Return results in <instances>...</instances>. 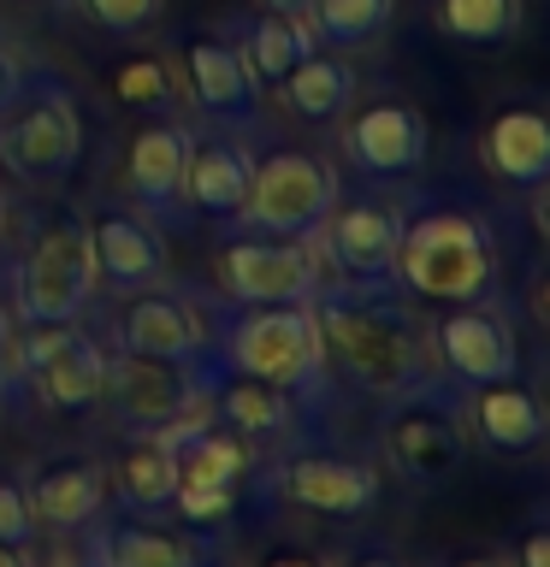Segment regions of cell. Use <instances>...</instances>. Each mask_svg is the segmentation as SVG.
Instances as JSON below:
<instances>
[{
	"label": "cell",
	"mask_w": 550,
	"mask_h": 567,
	"mask_svg": "<svg viewBox=\"0 0 550 567\" xmlns=\"http://www.w3.org/2000/svg\"><path fill=\"white\" fill-rule=\"evenodd\" d=\"M438 354L450 367V379L461 390L497 384L521 372V349H515V326L509 313H497L491 301H461L438 319Z\"/></svg>",
	"instance_id": "cell-16"
},
{
	"label": "cell",
	"mask_w": 550,
	"mask_h": 567,
	"mask_svg": "<svg viewBox=\"0 0 550 567\" xmlns=\"http://www.w3.org/2000/svg\"><path fill=\"white\" fill-rule=\"evenodd\" d=\"M35 526H60V532H83L95 514L106 508V467L89 455H65L48 461L42 473L24 485Z\"/></svg>",
	"instance_id": "cell-22"
},
{
	"label": "cell",
	"mask_w": 550,
	"mask_h": 567,
	"mask_svg": "<svg viewBox=\"0 0 550 567\" xmlns=\"http://www.w3.org/2000/svg\"><path fill=\"white\" fill-rule=\"evenodd\" d=\"M266 567H326V561L308 556V549H278V556H266Z\"/></svg>",
	"instance_id": "cell-38"
},
{
	"label": "cell",
	"mask_w": 550,
	"mask_h": 567,
	"mask_svg": "<svg viewBox=\"0 0 550 567\" xmlns=\"http://www.w3.org/2000/svg\"><path fill=\"white\" fill-rule=\"evenodd\" d=\"M101 402L113 408L119 432H166V425L190 420L207 408L202 372L184 361H160V354H136V349H113L106 354V384Z\"/></svg>",
	"instance_id": "cell-9"
},
{
	"label": "cell",
	"mask_w": 550,
	"mask_h": 567,
	"mask_svg": "<svg viewBox=\"0 0 550 567\" xmlns=\"http://www.w3.org/2000/svg\"><path fill=\"white\" fill-rule=\"evenodd\" d=\"M12 301L24 326H78V313L95 301V260L78 213L35 219L30 248L12 266Z\"/></svg>",
	"instance_id": "cell-6"
},
{
	"label": "cell",
	"mask_w": 550,
	"mask_h": 567,
	"mask_svg": "<svg viewBox=\"0 0 550 567\" xmlns=\"http://www.w3.org/2000/svg\"><path fill=\"white\" fill-rule=\"evenodd\" d=\"M30 384L53 414H83L101 402L106 384V349L95 337L71 331V326H30L24 337L12 331V367H7V390Z\"/></svg>",
	"instance_id": "cell-8"
},
{
	"label": "cell",
	"mask_w": 550,
	"mask_h": 567,
	"mask_svg": "<svg viewBox=\"0 0 550 567\" xmlns=\"http://www.w3.org/2000/svg\"><path fill=\"white\" fill-rule=\"evenodd\" d=\"M113 337H119V349L195 367L202 372V390H207V313H202V301L172 290L166 278L124 296V308L113 319Z\"/></svg>",
	"instance_id": "cell-10"
},
{
	"label": "cell",
	"mask_w": 550,
	"mask_h": 567,
	"mask_svg": "<svg viewBox=\"0 0 550 567\" xmlns=\"http://www.w3.org/2000/svg\"><path fill=\"white\" fill-rule=\"evenodd\" d=\"M207 414L220 425H231L237 437H248V443H278V437H291V425L308 420V408H302L291 390L220 372V379L207 384Z\"/></svg>",
	"instance_id": "cell-21"
},
{
	"label": "cell",
	"mask_w": 550,
	"mask_h": 567,
	"mask_svg": "<svg viewBox=\"0 0 550 567\" xmlns=\"http://www.w3.org/2000/svg\"><path fill=\"white\" fill-rule=\"evenodd\" d=\"M220 372L291 390L314 414V396H326V337L314 301H220L207 313V384Z\"/></svg>",
	"instance_id": "cell-2"
},
{
	"label": "cell",
	"mask_w": 550,
	"mask_h": 567,
	"mask_svg": "<svg viewBox=\"0 0 550 567\" xmlns=\"http://www.w3.org/2000/svg\"><path fill=\"white\" fill-rule=\"evenodd\" d=\"M355 567H403L397 556H379V549H373V556H355Z\"/></svg>",
	"instance_id": "cell-41"
},
{
	"label": "cell",
	"mask_w": 550,
	"mask_h": 567,
	"mask_svg": "<svg viewBox=\"0 0 550 567\" xmlns=\"http://www.w3.org/2000/svg\"><path fill=\"white\" fill-rule=\"evenodd\" d=\"M172 508H177V520H184V526L213 532V526H225L231 514H237V491H231V485H177Z\"/></svg>",
	"instance_id": "cell-31"
},
{
	"label": "cell",
	"mask_w": 550,
	"mask_h": 567,
	"mask_svg": "<svg viewBox=\"0 0 550 567\" xmlns=\"http://www.w3.org/2000/svg\"><path fill=\"white\" fill-rule=\"evenodd\" d=\"M521 18H527V0H438V24L473 48L509 42L521 30Z\"/></svg>",
	"instance_id": "cell-29"
},
{
	"label": "cell",
	"mask_w": 550,
	"mask_h": 567,
	"mask_svg": "<svg viewBox=\"0 0 550 567\" xmlns=\"http://www.w3.org/2000/svg\"><path fill=\"white\" fill-rule=\"evenodd\" d=\"M78 7L95 18L101 30H113V35H136V30H149L160 18V0H78Z\"/></svg>",
	"instance_id": "cell-33"
},
{
	"label": "cell",
	"mask_w": 550,
	"mask_h": 567,
	"mask_svg": "<svg viewBox=\"0 0 550 567\" xmlns=\"http://www.w3.org/2000/svg\"><path fill=\"white\" fill-rule=\"evenodd\" d=\"M106 491H113L119 514H166L172 496H177V461L166 450V437L160 432H136L124 443L113 478H106Z\"/></svg>",
	"instance_id": "cell-27"
},
{
	"label": "cell",
	"mask_w": 550,
	"mask_h": 567,
	"mask_svg": "<svg viewBox=\"0 0 550 567\" xmlns=\"http://www.w3.org/2000/svg\"><path fill=\"white\" fill-rule=\"evenodd\" d=\"M83 159V113L65 78L24 71L12 101L0 106V166L18 184H60Z\"/></svg>",
	"instance_id": "cell-4"
},
{
	"label": "cell",
	"mask_w": 550,
	"mask_h": 567,
	"mask_svg": "<svg viewBox=\"0 0 550 567\" xmlns=\"http://www.w3.org/2000/svg\"><path fill=\"white\" fill-rule=\"evenodd\" d=\"M7 367H12V319L0 308V396H7Z\"/></svg>",
	"instance_id": "cell-37"
},
{
	"label": "cell",
	"mask_w": 550,
	"mask_h": 567,
	"mask_svg": "<svg viewBox=\"0 0 550 567\" xmlns=\"http://www.w3.org/2000/svg\"><path fill=\"white\" fill-rule=\"evenodd\" d=\"M326 260L344 278H397V248H403V207L385 202V195H337L326 225Z\"/></svg>",
	"instance_id": "cell-13"
},
{
	"label": "cell",
	"mask_w": 550,
	"mask_h": 567,
	"mask_svg": "<svg viewBox=\"0 0 550 567\" xmlns=\"http://www.w3.org/2000/svg\"><path fill=\"white\" fill-rule=\"evenodd\" d=\"M319 260L308 237H231L220 248V290L225 301H314Z\"/></svg>",
	"instance_id": "cell-11"
},
{
	"label": "cell",
	"mask_w": 550,
	"mask_h": 567,
	"mask_svg": "<svg viewBox=\"0 0 550 567\" xmlns=\"http://www.w3.org/2000/svg\"><path fill=\"white\" fill-rule=\"evenodd\" d=\"M184 83L195 106H202L207 118L220 124H255V95L261 83L248 78L243 53L225 42V35H195V42L184 48Z\"/></svg>",
	"instance_id": "cell-20"
},
{
	"label": "cell",
	"mask_w": 550,
	"mask_h": 567,
	"mask_svg": "<svg viewBox=\"0 0 550 567\" xmlns=\"http://www.w3.org/2000/svg\"><path fill=\"white\" fill-rule=\"evenodd\" d=\"M278 95L296 118L332 124V118H344L349 101H355V65L337 60V53H302V60L284 71Z\"/></svg>",
	"instance_id": "cell-28"
},
{
	"label": "cell",
	"mask_w": 550,
	"mask_h": 567,
	"mask_svg": "<svg viewBox=\"0 0 550 567\" xmlns=\"http://www.w3.org/2000/svg\"><path fill=\"white\" fill-rule=\"evenodd\" d=\"M314 319L337 372L373 402H390L432 379V337L397 278H344L314 290Z\"/></svg>",
	"instance_id": "cell-1"
},
{
	"label": "cell",
	"mask_w": 550,
	"mask_h": 567,
	"mask_svg": "<svg viewBox=\"0 0 550 567\" xmlns=\"http://www.w3.org/2000/svg\"><path fill=\"white\" fill-rule=\"evenodd\" d=\"M521 567H550V538H544L539 526H532L527 538H521Z\"/></svg>",
	"instance_id": "cell-35"
},
{
	"label": "cell",
	"mask_w": 550,
	"mask_h": 567,
	"mask_svg": "<svg viewBox=\"0 0 550 567\" xmlns=\"http://www.w3.org/2000/svg\"><path fill=\"white\" fill-rule=\"evenodd\" d=\"M468 420H473L479 443L497 455H527V450H539L544 432H550L539 390L521 384V372H515V379H497V384H479Z\"/></svg>",
	"instance_id": "cell-23"
},
{
	"label": "cell",
	"mask_w": 550,
	"mask_h": 567,
	"mask_svg": "<svg viewBox=\"0 0 550 567\" xmlns=\"http://www.w3.org/2000/svg\"><path fill=\"white\" fill-rule=\"evenodd\" d=\"M273 491L308 514L349 520V514H367L379 503V473H373V461L344 450H296L273 467Z\"/></svg>",
	"instance_id": "cell-12"
},
{
	"label": "cell",
	"mask_w": 550,
	"mask_h": 567,
	"mask_svg": "<svg viewBox=\"0 0 550 567\" xmlns=\"http://www.w3.org/2000/svg\"><path fill=\"white\" fill-rule=\"evenodd\" d=\"M184 166H190V131L172 118H154L149 131H136L131 159H124V195L154 230H177L190 219L184 202Z\"/></svg>",
	"instance_id": "cell-14"
},
{
	"label": "cell",
	"mask_w": 550,
	"mask_h": 567,
	"mask_svg": "<svg viewBox=\"0 0 550 567\" xmlns=\"http://www.w3.org/2000/svg\"><path fill=\"white\" fill-rule=\"evenodd\" d=\"M18 78H24V65H18V60H12V53H7V48H0V106H7V101H12V89H18Z\"/></svg>",
	"instance_id": "cell-36"
},
{
	"label": "cell",
	"mask_w": 550,
	"mask_h": 567,
	"mask_svg": "<svg viewBox=\"0 0 550 567\" xmlns=\"http://www.w3.org/2000/svg\"><path fill=\"white\" fill-rule=\"evenodd\" d=\"M0 219H7V213H0Z\"/></svg>",
	"instance_id": "cell-43"
},
{
	"label": "cell",
	"mask_w": 550,
	"mask_h": 567,
	"mask_svg": "<svg viewBox=\"0 0 550 567\" xmlns=\"http://www.w3.org/2000/svg\"><path fill=\"white\" fill-rule=\"evenodd\" d=\"M337 195H344V184H337L326 154L273 148L255 154V172H248V189L231 213V225L248 230V237H314Z\"/></svg>",
	"instance_id": "cell-7"
},
{
	"label": "cell",
	"mask_w": 550,
	"mask_h": 567,
	"mask_svg": "<svg viewBox=\"0 0 550 567\" xmlns=\"http://www.w3.org/2000/svg\"><path fill=\"white\" fill-rule=\"evenodd\" d=\"M160 437H166V450L177 461V485H231L237 491L243 478L255 473V443L237 437L231 425H220L207 408L166 425Z\"/></svg>",
	"instance_id": "cell-19"
},
{
	"label": "cell",
	"mask_w": 550,
	"mask_h": 567,
	"mask_svg": "<svg viewBox=\"0 0 550 567\" xmlns=\"http://www.w3.org/2000/svg\"><path fill=\"white\" fill-rule=\"evenodd\" d=\"M35 538V514H30V496L18 478H0V544H24Z\"/></svg>",
	"instance_id": "cell-34"
},
{
	"label": "cell",
	"mask_w": 550,
	"mask_h": 567,
	"mask_svg": "<svg viewBox=\"0 0 550 567\" xmlns=\"http://www.w3.org/2000/svg\"><path fill=\"white\" fill-rule=\"evenodd\" d=\"M225 42L243 53L248 78L261 89H278L284 71H291L302 53H314V24L308 18H284V12H255V18H237Z\"/></svg>",
	"instance_id": "cell-26"
},
{
	"label": "cell",
	"mask_w": 550,
	"mask_h": 567,
	"mask_svg": "<svg viewBox=\"0 0 550 567\" xmlns=\"http://www.w3.org/2000/svg\"><path fill=\"white\" fill-rule=\"evenodd\" d=\"M113 89H119L131 106H166V101H172V71L160 65V60H124L119 78H113Z\"/></svg>",
	"instance_id": "cell-32"
},
{
	"label": "cell",
	"mask_w": 550,
	"mask_h": 567,
	"mask_svg": "<svg viewBox=\"0 0 550 567\" xmlns=\"http://www.w3.org/2000/svg\"><path fill=\"white\" fill-rule=\"evenodd\" d=\"M248 172H255V154L243 148V142H195L190 136V166H184V202L190 213H202V219H231L248 189Z\"/></svg>",
	"instance_id": "cell-24"
},
{
	"label": "cell",
	"mask_w": 550,
	"mask_h": 567,
	"mask_svg": "<svg viewBox=\"0 0 550 567\" xmlns=\"http://www.w3.org/2000/svg\"><path fill=\"white\" fill-rule=\"evenodd\" d=\"M344 154L361 177H415L426 166V154H432L426 113L408 101H373L349 118Z\"/></svg>",
	"instance_id": "cell-17"
},
{
	"label": "cell",
	"mask_w": 550,
	"mask_h": 567,
	"mask_svg": "<svg viewBox=\"0 0 550 567\" xmlns=\"http://www.w3.org/2000/svg\"><path fill=\"white\" fill-rule=\"evenodd\" d=\"M83 230H89L95 278H106L119 296L149 290V284L166 278V243H160V230L136 207H101Z\"/></svg>",
	"instance_id": "cell-18"
},
{
	"label": "cell",
	"mask_w": 550,
	"mask_h": 567,
	"mask_svg": "<svg viewBox=\"0 0 550 567\" xmlns=\"http://www.w3.org/2000/svg\"><path fill=\"white\" fill-rule=\"evenodd\" d=\"M390 12H397V0H314V12L319 18V35L337 48H355V42H373L385 24H390Z\"/></svg>",
	"instance_id": "cell-30"
},
{
	"label": "cell",
	"mask_w": 550,
	"mask_h": 567,
	"mask_svg": "<svg viewBox=\"0 0 550 567\" xmlns=\"http://www.w3.org/2000/svg\"><path fill=\"white\" fill-rule=\"evenodd\" d=\"M207 567H213V561H207Z\"/></svg>",
	"instance_id": "cell-45"
},
{
	"label": "cell",
	"mask_w": 550,
	"mask_h": 567,
	"mask_svg": "<svg viewBox=\"0 0 550 567\" xmlns=\"http://www.w3.org/2000/svg\"><path fill=\"white\" fill-rule=\"evenodd\" d=\"M261 12H284V18H308L314 12V0H255Z\"/></svg>",
	"instance_id": "cell-39"
},
{
	"label": "cell",
	"mask_w": 550,
	"mask_h": 567,
	"mask_svg": "<svg viewBox=\"0 0 550 567\" xmlns=\"http://www.w3.org/2000/svg\"><path fill=\"white\" fill-rule=\"evenodd\" d=\"M461 567H503V561H486V556H473V561H461Z\"/></svg>",
	"instance_id": "cell-42"
},
{
	"label": "cell",
	"mask_w": 550,
	"mask_h": 567,
	"mask_svg": "<svg viewBox=\"0 0 550 567\" xmlns=\"http://www.w3.org/2000/svg\"><path fill=\"white\" fill-rule=\"evenodd\" d=\"M379 437H385V461L397 467L415 491L444 485L461 455H468V408H461V384L456 379H420L415 390L379 402Z\"/></svg>",
	"instance_id": "cell-5"
},
{
	"label": "cell",
	"mask_w": 550,
	"mask_h": 567,
	"mask_svg": "<svg viewBox=\"0 0 550 567\" xmlns=\"http://www.w3.org/2000/svg\"><path fill=\"white\" fill-rule=\"evenodd\" d=\"M0 567H30L24 544H0Z\"/></svg>",
	"instance_id": "cell-40"
},
{
	"label": "cell",
	"mask_w": 550,
	"mask_h": 567,
	"mask_svg": "<svg viewBox=\"0 0 550 567\" xmlns=\"http://www.w3.org/2000/svg\"><path fill=\"white\" fill-rule=\"evenodd\" d=\"M397 284L420 301H491L497 296V243L491 225L461 207H426L403 219V248H397Z\"/></svg>",
	"instance_id": "cell-3"
},
{
	"label": "cell",
	"mask_w": 550,
	"mask_h": 567,
	"mask_svg": "<svg viewBox=\"0 0 550 567\" xmlns=\"http://www.w3.org/2000/svg\"><path fill=\"white\" fill-rule=\"evenodd\" d=\"M83 561L89 567H207L213 538L195 526H154L149 514L131 520H89L83 526Z\"/></svg>",
	"instance_id": "cell-15"
},
{
	"label": "cell",
	"mask_w": 550,
	"mask_h": 567,
	"mask_svg": "<svg viewBox=\"0 0 550 567\" xmlns=\"http://www.w3.org/2000/svg\"><path fill=\"white\" fill-rule=\"evenodd\" d=\"M486 166L515 189H539L550 177V124L539 106H503L486 131Z\"/></svg>",
	"instance_id": "cell-25"
},
{
	"label": "cell",
	"mask_w": 550,
	"mask_h": 567,
	"mask_svg": "<svg viewBox=\"0 0 550 567\" xmlns=\"http://www.w3.org/2000/svg\"><path fill=\"white\" fill-rule=\"evenodd\" d=\"M83 567H89V561H83Z\"/></svg>",
	"instance_id": "cell-44"
}]
</instances>
